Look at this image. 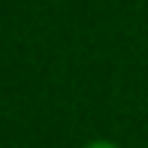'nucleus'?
I'll list each match as a JSON object with an SVG mask.
<instances>
[{"instance_id":"1","label":"nucleus","mask_w":148,"mask_h":148,"mask_svg":"<svg viewBox=\"0 0 148 148\" xmlns=\"http://www.w3.org/2000/svg\"><path fill=\"white\" fill-rule=\"evenodd\" d=\"M85 148H118V145L109 142V139H97V142H91V145H85Z\"/></svg>"}]
</instances>
